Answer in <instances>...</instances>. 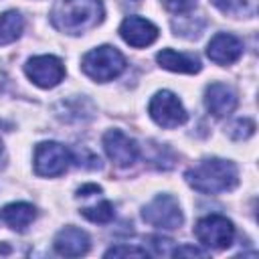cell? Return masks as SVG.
<instances>
[{"mask_svg": "<svg viewBox=\"0 0 259 259\" xmlns=\"http://www.w3.org/2000/svg\"><path fill=\"white\" fill-rule=\"evenodd\" d=\"M105 16L101 0H57L51 12L55 28L67 34H83Z\"/></svg>", "mask_w": 259, "mask_h": 259, "instance_id": "6da1fadb", "label": "cell"}, {"mask_svg": "<svg viewBox=\"0 0 259 259\" xmlns=\"http://www.w3.org/2000/svg\"><path fill=\"white\" fill-rule=\"evenodd\" d=\"M190 188L202 194H221L229 192L239 184L237 166L223 158H206L186 170L184 174Z\"/></svg>", "mask_w": 259, "mask_h": 259, "instance_id": "7a4b0ae2", "label": "cell"}, {"mask_svg": "<svg viewBox=\"0 0 259 259\" xmlns=\"http://www.w3.org/2000/svg\"><path fill=\"white\" fill-rule=\"evenodd\" d=\"M81 69L93 81L105 83V81L115 79L125 69V59L115 47L103 45V47H97L85 53V57L81 59Z\"/></svg>", "mask_w": 259, "mask_h": 259, "instance_id": "3957f363", "label": "cell"}, {"mask_svg": "<svg viewBox=\"0 0 259 259\" xmlns=\"http://www.w3.org/2000/svg\"><path fill=\"white\" fill-rule=\"evenodd\" d=\"M194 235H196L198 243L204 245L206 249L223 251V249L231 247V243L235 239V227L223 214H206L196 223Z\"/></svg>", "mask_w": 259, "mask_h": 259, "instance_id": "277c9868", "label": "cell"}, {"mask_svg": "<svg viewBox=\"0 0 259 259\" xmlns=\"http://www.w3.org/2000/svg\"><path fill=\"white\" fill-rule=\"evenodd\" d=\"M71 160H73V156L63 144L42 142L34 150V172L38 176H49V178L59 176L69 168Z\"/></svg>", "mask_w": 259, "mask_h": 259, "instance_id": "5b68a950", "label": "cell"}, {"mask_svg": "<svg viewBox=\"0 0 259 259\" xmlns=\"http://www.w3.org/2000/svg\"><path fill=\"white\" fill-rule=\"evenodd\" d=\"M150 117L160 125V127H166V130H172V127H178L186 121V109L182 107L180 99L172 93V91H158L152 101H150Z\"/></svg>", "mask_w": 259, "mask_h": 259, "instance_id": "8992f818", "label": "cell"}, {"mask_svg": "<svg viewBox=\"0 0 259 259\" xmlns=\"http://www.w3.org/2000/svg\"><path fill=\"white\" fill-rule=\"evenodd\" d=\"M142 217L148 225L158 229H178L182 225V210L174 196L158 194L142 210Z\"/></svg>", "mask_w": 259, "mask_h": 259, "instance_id": "52a82bcc", "label": "cell"}, {"mask_svg": "<svg viewBox=\"0 0 259 259\" xmlns=\"http://www.w3.org/2000/svg\"><path fill=\"white\" fill-rule=\"evenodd\" d=\"M24 73L26 77L42 89H51L55 85H59L65 77V65L59 57L53 55H40V57H32L28 59V63L24 65Z\"/></svg>", "mask_w": 259, "mask_h": 259, "instance_id": "ba28073f", "label": "cell"}, {"mask_svg": "<svg viewBox=\"0 0 259 259\" xmlns=\"http://www.w3.org/2000/svg\"><path fill=\"white\" fill-rule=\"evenodd\" d=\"M103 150L107 154V158L119 166V168H127L132 166L138 156H140V146L136 140H132L130 136H125L121 130H107L103 136Z\"/></svg>", "mask_w": 259, "mask_h": 259, "instance_id": "9c48e42d", "label": "cell"}, {"mask_svg": "<svg viewBox=\"0 0 259 259\" xmlns=\"http://www.w3.org/2000/svg\"><path fill=\"white\" fill-rule=\"evenodd\" d=\"M158 26L154 22H150L148 18L142 16H127L121 24H119V34L121 38L136 49L148 47L158 38Z\"/></svg>", "mask_w": 259, "mask_h": 259, "instance_id": "30bf717a", "label": "cell"}, {"mask_svg": "<svg viewBox=\"0 0 259 259\" xmlns=\"http://www.w3.org/2000/svg\"><path fill=\"white\" fill-rule=\"evenodd\" d=\"M206 55L217 65H231L243 55V42L235 34L219 32L210 38L206 47Z\"/></svg>", "mask_w": 259, "mask_h": 259, "instance_id": "8fae6325", "label": "cell"}, {"mask_svg": "<svg viewBox=\"0 0 259 259\" xmlns=\"http://www.w3.org/2000/svg\"><path fill=\"white\" fill-rule=\"evenodd\" d=\"M204 105L214 117H225L237 107V93L227 83H210L204 91Z\"/></svg>", "mask_w": 259, "mask_h": 259, "instance_id": "7c38bea8", "label": "cell"}, {"mask_svg": "<svg viewBox=\"0 0 259 259\" xmlns=\"http://www.w3.org/2000/svg\"><path fill=\"white\" fill-rule=\"evenodd\" d=\"M55 251L59 255H65V257H79V255H85L91 247V241H89V235L77 227H65L57 233L55 237Z\"/></svg>", "mask_w": 259, "mask_h": 259, "instance_id": "4fadbf2b", "label": "cell"}, {"mask_svg": "<svg viewBox=\"0 0 259 259\" xmlns=\"http://www.w3.org/2000/svg\"><path fill=\"white\" fill-rule=\"evenodd\" d=\"M156 61L160 67L174 71V73H186V75H194L200 71V61L194 55H184V53H176L172 49H162L156 55Z\"/></svg>", "mask_w": 259, "mask_h": 259, "instance_id": "5bb4252c", "label": "cell"}, {"mask_svg": "<svg viewBox=\"0 0 259 259\" xmlns=\"http://www.w3.org/2000/svg\"><path fill=\"white\" fill-rule=\"evenodd\" d=\"M36 217V210L32 204L28 202H12V204H6L2 210H0V219L14 231H26V227L34 221Z\"/></svg>", "mask_w": 259, "mask_h": 259, "instance_id": "9a60e30c", "label": "cell"}, {"mask_svg": "<svg viewBox=\"0 0 259 259\" xmlns=\"http://www.w3.org/2000/svg\"><path fill=\"white\" fill-rule=\"evenodd\" d=\"M22 16L16 10H8L4 14H0V45H10L14 42L20 32H22Z\"/></svg>", "mask_w": 259, "mask_h": 259, "instance_id": "2e32d148", "label": "cell"}, {"mask_svg": "<svg viewBox=\"0 0 259 259\" xmlns=\"http://www.w3.org/2000/svg\"><path fill=\"white\" fill-rule=\"evenodd\" d=\"M81 214L87 219V221H91V223H99V225H105V223H109L111 219H113V204L109 202V200H97V202H93V204H87V206H83L81 208Z\"/></svg>", "mask_w": 259, "mask_h": 259, "instance_id": "e0dca14e", "label": "cell"}, {"mask_svg": "<svg viewBox=\"0 0 259 259\" xmlns=\"http://www.w3.org/2000/svg\"><path fill=\"white\" fill-rule=\"evenodd\" d=\"M221 12L225 14H233V16H241L249 10H253V2L251 0H210Z\"/></svg>", "mask_w": 259, "mask_h": 259, "instance_id": "ac0fdd59", "label": "cell"}, {"mask_svg": "<svg viewBox=\"0 0 259 259\" xmlns=\"http://www.w3.org/2000/svg\"><path fill=\"white\" fill-rule=\"evenodd\" d=\"M255 134V121L249 117H239L229 125V136L233 140H247Z\"/></svg>", "mask_w": 259, "mask_h": 259, "instance_id": "d6986e66", "label": "cell"}, {"mask_svg": "<svg viewBox=\"0 0 259 259\" xmlns=\"http://www.w3.org/2000/svg\"><path fill=\"white\" fill-rule=\"evenodd\" d=\"M146 249L132 247V245H115L105 251V257H146Z\"/></svg>", "mask_w": 259, "mask_h": 259, "instance_id": "ffe728a7", "label": "cell"}, {"mask_svg": "<svg viewBox=\"0 0 259 259\" xmlns=\"http://www.w3.org/2000/svg\"><path fill=\"white\" fill-rule=\"evenodd\" d=\"M196 0H164V6L174 12V14H186L188 10H192Z\"/></svg>", "mask_w": 259, "mask_h": 259, "instance_id": "44dd1931", "label": "cell"}, {"mask_svg": "<svg viewBox=\"0 0 259 259\" xmlns=\"http://www.w3.org/2000/svg\"><path fill=\"white\" fill-rule=\"evenodd\" d=\"M172 255L176 257H182V255H190V257H204L206 253L198 247H192V245H184V247H178L176 251H172Z\"/></svg>", "mask_w": 259, "mask_h": 259, "instance_id": "7402d4cb", "label": "cell"}, {"mask_svg": "<svg viewBox=\"0 0 259 259\" xmlns=\"http://www.w3.org/2000/svg\"><path fill=\"white\" fill-rule=\"evenodd\" d=\"M0 152H2V142H0Z\"/></svg>", "mask_w": 259, "mask_h": 259, "instance_id": "603a6c76", "label": "cell"}]
</instances>
